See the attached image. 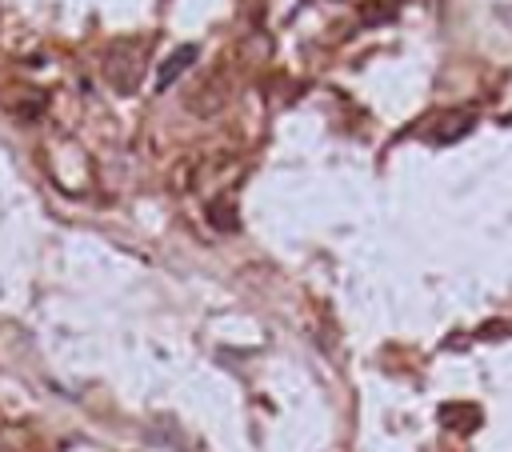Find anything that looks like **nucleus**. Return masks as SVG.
Segmentation results:
<instances>
[{
	"instance_id": "obj_1",
	"label": "nucleus",
	"mask_w": 512,
	"mask_h": 452,
	"mask_svg": "<svg viewBox=\"0 0 512 452\" xmlns=\"http://www.w3.org/2000/svg\"><path fill=\"white\" fill-rule=\"evenodd\" d=\"M192 60H196V48H180V52H176V56H172V60H168V64L160 68V76H156V84H160V88H168V84L176 80V72H180L184 64H192Z\"/></svg>"
}]
</instances>
